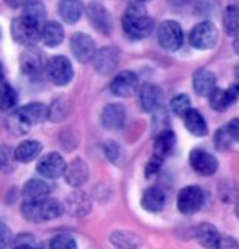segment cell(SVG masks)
<instances>
[{
  "label": "cell",
  "instance_id": "1",
  "mask_svg": "<svg viewBox=\"0 0 239 249\" xmlns=\"http://www.w3.org/2000/svg\"><path fill=\"white\" fill-rule=\"evenodd\" d=\"M121 25L125 33L133 39H143L146 36H149V33L154 28L153 18L146 13L144 7L141 5L128 7L125 15H123Z\"/></svg>",
  "mask_w": 239,
  "mask_h": 249
},
{
  "label": "cell",
  "instance_id": "2",
  "mask_svg": "<svg viewBox=\"0 0 239 249\" xmlns=\"http://www.w3.org/2000/svg\"><path fill=\"white\" fill-rule=\"evenodd\" d=\"M21 213L25 220L32 223H44V221L59 218L63 213V205L54 198H44L38 202H26L21 205Z\"/></svg>",
  "mask_w": 239,
  "mask_h": 249
},
{
  "label": "cell",
  "instance_id": "3",
  "mask_svg": "<svg viewBox=\"0 0 239 249\" xmlns=\"http://www.w3.org/2000/svg\"><path fill=\"white\" fill-rule=\"evenodd\" d=\"M10 28H12V38L18 44H23L26 48L33 46L34 43H38L39 39H41L43 26H39L38 23H34L32 20L25 18L23 15L13 20Z\"/></svg>",
  "mask_w": 239,
  "mask_h": 249
},
{
  "label": "cell",
  "instance_id": "4",
  "mask_svg": "<svg viewBox=\"0 0 239 249\" xmlns=\"http://www.w3.org/2000/svg\"><path fill=\"white\" fill-rule=\"evenodd\" d=\"M157 41L166 51H177L184 44V31L174 20H166L157 28Z\"/></svg>",
  "mask_w": 239,
  "mask_h": 249
},
{
  "label": "cell",
  "instance_id": "5",
  "mask_svg": "<svg viewBox=\"0 0 239 249\" xmlns=\"http://www.w3.org/2000/svg\"><path fill=\"white\" fill-rule=\"evenodd\" d=\"M48 79L57 87H64L72 81L74 77V68L70 61L66 56H54L48 61L46 66Z\"/></svg>",
  "mask_w": 239,
  "mask_h": 249
},
{
  "label": "cell",
  "instance_id": "6",
  "mask_svg": "<svg viewBox=\"0 0 239 249\" xmlns=\"http://www.w3.org/2000/svg\"><path fill=\"white\" fill-rule=\"evenodd\" d=\"M188 39L195 50H211L218 43V30L211 21H200L190 31Z\"/></svg>",
  "mask_w": 239,
  "mask_h": 249
},
{
  "label": "cell",
  "instance_id": "7",
  "mask_svg": "<svg viewBox=\"0 0 239 249\" xmlns=\"http://www.w3.org/2000/svg\"><path fill=\"white\" fill-rule=\"evenodd\" d=\"M205 203V192L197 185L184 187L177 195V207L179 212L184 215H193L197 213Z\"/></svg>",
  "mask_w": 239,
  "mask_h": 249
},
{
  "label": "cell",
  "instance_id": "8",
  "mask_svg": "<svg viewBox=\"0 0 239 249\" xmlns=\"http://www.w3.org/2000/svg\"><path fill=\"white\" fill-rule=\"evenodd\" d=\"M66 169H68V164L59 153L44 154L36 164V172L46 179H59L66 174Z\"/></svg>",
  "mask_w": 239,
  "mask_h": 249
},
{
  "label": "cell",
  "instance_id": "9",
  "mask_svg": "<svg viewBox=\"0 0 239 249\" xmlns=\"http://www.w3.org/2000/svg\"><path fill=\"white\" fill-rule=\"evenodd\" d=\"M70 51H72L74 57L85 64V62H90L95 59L97 56V48H95V41L92 39V36H88L85 33H74L70 36Z\"/></svg>",
  "mask_w": 239,
  "mask_h": 249
},
{
  "label": "cell",
  "instance_id": "10",
  "mask_svg": "<svg viewBox=\"0 0 239 249\" xmlns=\"http://www.w3.org/2000/svg\"><path fill=\"white\" fill-rule=\"evenodd\" d=\"M48 64H44V54L38 48L30 46L20 54V69L25 75L34 77L43 72V69Z\"/></svg>",
  "mask_w": 239,
  "mask_h": 249
},
{
  "label": "cell",
  "instance_id": "11",
  "mask_svg": "<svg viewBox=\"0 0 239 249\" xmlns=\"http://www.w3.org/2000/svg\"><path fill=\"white\" fill-rule=\"evenodd\" d=\"M188 161L193 171L200 176H213L218 171V159L205 149H192Z\"/></svg>",
  "mask_w": 239,
  "mask_h": 249
},
{
  "label": "cell",
  "instance_id": "12",
  "mask_svg": "<svg viewBox=\"0 0 239 249\" xmlns=\"http://www.w3.org/2000/svg\"><path fill=\"white\" fill-rule=\"evenodd\" d=\"M120 62V53L117 48L105 46L97 53L94 59V68L100 75H108L117 71Z\"/></svg>",
  "mask_w": 239,
  "mask_h": 249
},
{
  "label": "cell",
  "instance_id": "13",
  "mask_svg": "<svg viewBox=\"0 0 239 249\" xmlns=\"http://www.w3.org/2000/svg\"><path fill=\"white\" fill-rule=\"evenodd\" d=\"M102 124L103 128H107L110 131H118L125 126L126 123V110L123 105L120 104H108L105 105V108L102 110L100 115Z\"/></svg>",
  "mask_w": 239,
  "mask_h": 249
},
{
  "label": "cell",
  "instance_id": "14",
  "mask_svg": "<svg viewBox=\"0 0 239 249\" xmlns=\"http://www.w3.org/2000/svg\"><path fill=\"white\" fill-rule=\"evenodd\" d=\"M66 212L72 216H85L92 212V198L84 190H74L66 197Z\"/></svg>",
  "mask_w": 239,
  "mask_h": 249
},
{
  "label": "cell",
  "instance_id": "15",
  "mask_svg": "<svg viewBox=\"0 0 239 249\" xmlns=\"http://www.w3.org/2000/svg\"><path fill=\"white\" fill-rule=\"evenodd\" d=\"M138 89V75L131 71H123L113 77L110 90L117 97H130Z\"/></svg>",
  "mask_w": 239,
  "mask_h": 249
},
{
  "label": "cell",
  "instance_id": "16",
  "mask_svg": "<svg viewBox=\"0 0 239 249\" xmlns=\"http://www.w3.org/2000/svg\"><path fill=\"white\" fill-rule=\"evenodd\" d=\"M64 179L70 187H76V189L82 187L88 180V167L85 161L81 158H76L74 161H70L68 164V169H66Z\"/></svg>",
  "mask_w": 239,
  "mask_h": 249
},
{
  "label": "cell",
  "instance_id": "17",
  "mask_svg": "<svg viewBox=\"0 0 239 249\" xmlns=\"http://www.w3.org/2000/svg\"><path fill=\"white\" fill-rule=\"evenodd\" d=\"M162 102V92L161 89L154 84H144L139 89V105L143 112H156Z\"/></svg>",
  "mask_w": 239,
  "mask_h": 249
},
{
  "label": "cell",
  "instance_id": "18",
  "mask_svg": "<svg viewBox=\"0 0 239 249\" xmlns=\"http://www.w3.org/2000/svg\"><path fill=\"white\" fill-rule=\"evenodd\" d=\"M87 17L90 20V25L102 35H108L112 30V20H110L108 12L105 10L100 3H90L87 7Z\"/></svg>",
  "mask_w": 239,
  "mask_h": 249
},
{
  "label": "cell",
  "instance_id": "19",
  "mask_svg": "<svg viewBox=\"0 0 239 249\" xmlns=\"http://www.w3.org/2000/svg\"><path fill=\"white\" fill-rule=\"evenodd\" d=\"M193 90H195L198 95L202 97H210L216 89V77L211 71L208 69H198L195 74H193Z\"/></svg>",
  "mask_w": 239,
  "mask_h": 249
},
{
  "label": "cell",
  "instance_id": "20",
  "mask_svg": "<svg viewBox=\"0 0 239 249\" xmlns=\"http://www.w3.org/2000/svg\"><path fill=\"white\" fill-rule=\"evenodd\" d=\"M195 236H197V241L200 243V246H203L205 249H218V244L221 241V238H223L220 234V231L216 230V226L211 223L198 225Z\"/></svg>",
  "mask_w": 239,
  "mask_h": 249
},
{
  "label": "cell",
  "instance_id": "21",
  "mask_svg": "<svg viewBox=\"0 0 239 249\" xmlns=\"http://www.w3.org/2000/svg\"><path fill=\"white\" fill-rule=\"evenodd\" d=\"M141 207L148 212H161L166 207V194L161 187H149L141 197Z\"/></svg>",
  "mask_w": 239,
  "mask_h": 249
},
{
  "label": "cell",
  "instance_id": "22",
  "mask_svg": "<svg viewBox=\"0 0 239 249\" xmlns=\"http://www.w3.org/2000/svg\"><path fill=\"white\" fill-rule=\"evenodd\" d=\"M110 243L118 249H138L143 246V239L133 231L117 230L110 234Z\"/></svg>",
  "mask_w": 239,
  "mask_h": 249
},
{
  "label": "cell",
  "instance_id": "23",
  "mask_svg": "<svg viewBox=\"0 0 239 249\" xmlns=\"http://www.w3.org/2000/svg\"><path fill=\"white\" fill-rule=\"evenodd\" d=\"M51 187L43 179H30L23 185V197L26 202H38V200L48 198Z\"/></svg>",
  "mask_w": 239,
  "mask_h": 249
},
{
  "label": "cell",
  "instance_id": "24",
  "mask_svg": "<svg viewBox=\"0 0 239 249\" xmlns=\"http://www.w3.org/2000/svg\"><path fill=\"white\" fill-rule=\"evenodd\" d=\"M175 143H177L175 133L172 130H162L161 133H157L156 140H154V154L166 159L174 151Z\"/></svg>",
  "mask_w": 239,
  "mask_h": 249
},
{
  "label": "cell",
  "instance_id": "25",
  "mask_svg": "<svg viewBox=\"0 0 239 249\" xmlns=\"http://www.w3.org/2000/svg\"><path fill=\"white\" fill-rule=\"evenodd\" d=\"M30 126L32 123L25 118V115L20 110L8 113L5 118V130L13 136H25L30 131Z\"/></svg>",
  "mask_w": 239,
  "mask_h": 249
},
{
  "label": "cell",
  "instance_id": "26",
  "mask_svg": "<svg viewBox=\"0 0 239 249\" xmlns=\"http://www.w3.org/2000/svg\"><path fill=\"white\" fill-rule=\"evenodd\" d=\"M43 151V144L39 141L34 140H26L21 141V143L15 148V159L18 162H30L33 159H36L39 153Z\"/></svg>",
  "mask_w": 239,
  "mask_h": 249
},
{
  "label": "cell",
  "instance_id": "27",
  "mask_svg": "<svg viewBox=\"0 0 239 249\" xmlns=\"http://www.w3.org/2000/svg\"><path fill=\"white\" fill-rule=\"evenodd\" d=\"M57 10H59V17L66 23L74 25L82 15V2L81 0H61Z\"/></svg>",
  "mask_w": 239,
  "mask_h": 249
},
{
  "label": "cell",
  "instance_id": "28",
  "mask_svg": "<svg viewBox=\"0 0 239 249\" xmlns=\"http://www.w3.org/2000/svg\"><path fill=\"white\" fill-rule=\"evenodd\" d=\"M64 39V30L63 25L57 21H46L41 31V41L50 48H56L63 43Z\"/></svg>",
  "mask_w": 239,
  "mask_h": 249
},
{
  "label": "cell",
  "instance_id": "29",
  "mask_svg": "<svg viewBox=\"0 0 239 249\" xmlns=\"http://www.w3.org/2000/svg\"><path fill=\"white\" fill-rule=\"evenodd\" d=\"M184 123H185V128H187L193 136H205L208 133L205 118H203V115L195 108H190L188 112L185 113Z\"/></svg>",
  "mask_w": 239,
  "mask_h": 249
},
{
  "label": "cell",
  "instance_id": "30",
  "mask_svg": "<svg viewBox=\"0 0 239 249\" xmlns=\"http://www.w3.org/2000/svg\"><path fill=\"white\" fill-rule=\"evenodd\" d=\"M20 112L25 115V118L32 124H39L50 118V108L44 104H39V102H33V104L21 107Z\"/></svg>",
  "mask_w": 239,
  "mask_h": 249
},
{
  "label": "cell",
  "instance_id": "31",
  "mask_svg": "<svg viewBox=\"0 0 239 249\" xmlns=\"http://www.w3.org/2000/svg\"><path fill=\"white\" fill-rule=\"evenodd\" d=\"M223 26L224 31L229 36H238L239 35V7L228 5L223 13Z\"/></svg>",
  "mask_w": 239,
  "mask_h": 249
},
{
  "label": "cell",
  "instance_id": "32",
  "mask_svg": "<svg viewBox=\"0 0 239 249\" xmlns=\"http://www.w3.org/2000/svg\"><path fill=\"white\" fill-rule=\"evenodd\" d=\"M23 17L38 23L39 26H44V23H46L44 21L46 20V8H44V5L39 0H32V2L23 7Z\"/></svg>",
  "mask_w": 239,
  "mask_h": 249
},
{
  "label": "cell",
  "instance_id": "33",
  "mask_svg": "<svg viewBox=\"0 0 239 249\" xmlns=\"http://www.w3.org/2000/svg\"><path fill=\"white\" fill-rule=\"evenodd\" d=\"M208 100H210V107L213 110H216V112H223L224 108L233 105V102L228 95V90H221V89H216V90L208 97Z\"/></svg>",
  "mask_w": 239,
  "mask_h": 249
},
{
  "label": "cell",
  "instance_id": "34",
  "mask_svg": "<svg viewBox=\"0 0 239 249\" xmlns=\"http://www.w3.org/2000/svg\"><path fill=\"white\" fill-rule=\"evenodd\" d=\"M69 115V105L68 100L57 99L50 107V120L52 122H63V120Z\"/></svg>",
  "mask_w": 239,
  "mask_h": 249
},
{
  "label": "cell",
  "instance_id": "35",
  "mask_svg": "<svg viewBox=\"0 0 239 249\" xmlns=\"http://www.w3.org/2000/svg\"><path fill=\"white\" fill-rule=\"evenodd\" d=\"M17 100H18L17 90L5 81V82H3V87H2V110H3V112L12 110L13 107H15Z\"/></svg>",
  "mask_w": 239,
  "mask_h": 249
},
{
  "label": "cell",
  "instance_id": "36",
  "mask_svg": "<svg viewBox=\"0 0 239 249\" xmlns=\"http://www.w3.org/2000/svg\"><path fill=\"white\" fill-rule=\"evenodd\" d=\"M171 110L174 112L177 117H185V113L190 110V99L185 93H180V95H175L174 99L171 100Z\"/></svg>",
  "mask_w": 239,
  "mask_h": 249
},
{
  "label": "cell",
  "instance_id": "37",
  "mask_svg": "<svg viewBox=\"0 0 239 249\" xmlns=\"http://www.w3.org/2000/svg\"><path fill=\"white\" fill-rule=\"evenodd\" d=\"M50 249H77V243L69 234H57L50 241Z\"/></svg>",
  "mask_w": 239,
  "mask_h": 249
},
{
  "label": "cell",
  "instance_id": "38",
  "mask_svg": "<svg viewBox=\"0 0 239 249\" xmlns=\"http://www.w3.org/2000/svg\"><path fill=\"white\" fill-rule=\"evenodd\" d=\"M103 151H105V154H107V158L113 164H117V166H118V164L121 162L123 151H121V148H120L117 143H107V144H103Z\"/></svg>",
  "mask_w": 239,
  "mask_h": 249
},
{
  "label": "cell",
  "instance_id": "39",
  "mask_svg": "<svg viewBox=\"0 0 239 249\" xmlns=\"http://www.w3.org/2000/svg\"><path fill=\"white\" fill-rule=\"evenodd\" d=\"M231 141H233V138L228 133L226 128H224V130H218V131H216V135H215V146L218 149H221V151L229 149V146H231Z\"/></svg>",
  "mask_w": 239,
  "mask_h": 249
},
{
  "label": "cell",
  "instance_id": "40",
  "mask_svg": "<svg viewBox=\"0 0 239 249\" xmlns=\"http://www.w3.org/2000/svg\"><path fill=\"white\" fill-rule=\"evenodd\" d=\"M162 162H164V159H162V158H159V156L153 154L151 158H149L148 164H146V176H148V177H153L154 174H157V171L161 169Z\"/></svg>",
  "mask_w": 239,
  "mask_h": 249
},
{
  "label": "cell",
  "instance_id": "41",
  "mask_svg": "<svg viewBox=\"0 0 239 249\" xmlns=\"http://www.w3.org/2000/svg\"><path fill=\"white\" fill-rule=\"evenodd\" d=\"M218 249H239L238 239H234L231 236H223L218 244Z\"/></svg>",
  "mask_w": 239,
  "mask_h": 249
},
{
  "label": "cell",
  "instance_id": "42",
  "mask_svg": "<svg viewBox=\"0 0 239 249\" xmlns=\"http://www.w3.org/2000/svg\"><path fill=\"white\" fill-rule=\"evenodd\" d=\"M226 130H228L229 135H231L233 141H238V143H239V118L231 120V122L228 123Z\"/></svg>",
  "mask_w": 239,
  "mask_h": 249
},
{
  "label": "cell",
  "instance_id": "43",
  "mask_svg": "<svg viewBox=\"0 0 239 249\" xmlns=\"http://www.w3.org/2000/svg\"><path fill=\"white\" fill-rule=\"evenodd\" d=\"M8 239H10V231H8L7 225H2V249H7Z\"/></svg>",
  "mask_w": 239,
  "mask_h": 249
},
{
  "label": "cell",
  "instance_id": "44",
  "mask_svg": "<svg viewBox=\"0 0 239 249\" xmlns=\"http://www.w3.org/2000/svg\"><path fill=\"white\" fill-rule=\"evenodd\" d=\"M5 3L13 8H18V7H25L26 3H30V0H5Z\"/></svg>",
  "mask_w": 239,
  "mask_h": 249
},
{
  "label": "cell",
  "instance_id": "45",
  "mask_svg": "<svg viewBox=\"0 0 239 249\" xmlns=\"http://www.w3.org/2000/svg\"><path fill=\"white\" fill-rule=\"evenodd\" d=\"M15 249H34L32 244H28V243H18L15 246Z\"/></svg>",
  "mask_w": 239,
  "mask_h": 249
},
{
  "label": "cell",
  "instance_id": "46",
  "mask_svg": "<svg viewBox=\"0 0 239 249\" xmlns=\"http://www.w3.org/2000/svg\"><path fill=\"white\" fill-rule=\"evenodd\" d=\"M233 48H234V51H236V54L239 56V36L234 39V43H233Z\"/></svg>",
  "mask_w": 239,
  "mask_h": 249
},
{
  "label": "cell",
  "instance_id": "47",
  "mask_svg": "<svg viewBox=\"0 0 239 249\" xmlns=\"http://www.w3.org/2000/svg\"><path fill=\"white\" fill-rule=\"evenodd\" d=\"M234 213H236V216H238V220H239V198H238V202H236V208H234Z\"/></svg>",
  "mask_w": 239,
  "mask_h": 249
},
{
  "label": "cell",
  "instance_id": "48",
  "mask_svg": "<svg viewBox=\"0 0 239 249\" xmlns=\"http://www.w3.org/2000/svg\"><path fill=\"white\" fill-rule=\"evenodd\" d=\"M236 77L239 79V64H238V68H236Z\"/></svg>",
  "mask_w": 239,
  "mask_h": 249
},
{
  "label": "cell",
  "instance_id": "49",
  "mask_svg": "<svg viewBox=\"0 0 239 249\" xmlns=\"http://www.w3.org/2000/svg\"><path fill=\"white\" fill-rule=\"evenodd\" d=\"M139 2H146V0H139Z\"/></svg>",
  "mask_w": 239,
  "mask_h": 249
}]
</instances>
